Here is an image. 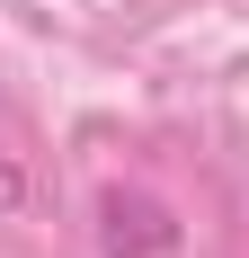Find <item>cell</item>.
Segmentation results:
<instances>
[{"label": "cell", "instance_id": "obj_1", "mask_svg": "<svg viewBox=\"0 0 249 258\" xmlns=\"http://www.w3.org/2000/svg\"><path fill=\"white\" fill-rule=\"evenodd\" d=\"M107 258H151V249H169V214H160V205H151V196H107Z\"/></svg>", "mask_w": 249, "mask_h": 258}]
</instances>
